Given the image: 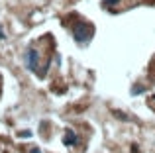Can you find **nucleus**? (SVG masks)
<instances>
[{
    "label": "nucleus",
    "mask_w": 155,
    "mask_h": 153,
    "mask_svg": "<svg viewBox=\"0 0 155 153\" xmlns=\"http://www.w3.org/2000/svg\"><path fill=\"white\" fill-rule=\"evenodd\" d=\"M108 4H116V0H108Z\"/></svg>",
    "instance_id": "39448f33"
},
{
    "label": "nucleus",
    "mask_w": 155,
    "mask_h": 153,
    "mask_svg": "<svg viewBox=\"0 0 155 153\" xmlns=\"http://www.w3.org/2000/svg\"><path fill=\"white\" fill-rule=\"evenodd\" d=\"M145 90V88L143 86H137V84H136V86H132V94H140V92H143Z\"/></svg>",
    "instance_id": "20e7f679"
},
{
    "label": "nucleus",
    "mask_w": 155,
    "mask_h": 153,
    "mask_svg": "<svg viewBox=\"0 0 155 153\" xmlns=\"http://www.w3.org/2000/svg\"><path fill=\"white\" fill-rule=\"evenodd\" d=\"M92 31H94V28H92L91 24L77 22L75 26H73V37L79 43H88L92 39Z\"/></svg>",
    "instance_id": "f257e3e1"
},
{
    "label": "nucleus",
    "mask_w": 155,
    "mask_h": 153,
    "mask_svg": "<svg viewBox=\"0 0 155 153\" xmlns=\"http://www.w3.org/2000/svg\"><path fill=\"white\" fill-rule=\"evenodd\" d=\"M63 142H65V145H75V143H77V134L73 130H67V132H65Z\"/></svg>",
    "instance_id": "7ed1b4c3"
},
{
    "label": "nucleus",
    "mask_w": 155,
    "mask_h": 153,
    "mask_svg": "<svg viewBox=\"0 0 155 153\" xmlns=\"http://www.w3.org/2000/svg\"><path fill=\"white\" fill-rule=\"evenodd\" d=\"M31 153H39V149H34V151H31Z\"/></svg>",
    "instance_id": "423d86ee"
},
{
    "label": "nucleus",
    "mask_w": 155,
    "mask_h": 153,
    "mask_svg": "<svg viewBox=\"0 0 155 153\" xmlns=\"http://www.w3.org/2000/svg\"><path fill=\"white\" fill-rule=\"evenodd\" d=\"M153 100H155V96H153Z\"/></svg>",
    "instance_id": "0eeeda50"
},
{
    "label": "nucleus",
    "mask_w": 155,
    "mask_h": 153,
    "mask_svg": "<svg viewBox=\"0 0 155 153\" xmlns=\"http://www.w3.org/2000/svg\"><path fill=\"white\" fill-rule=\"evenodd\" d=\"M26 61H28V67H30L31 71H38V51L35 49H28Z\"/></svg>",
    "instance_id": "f03ea898"
}]
</instances>
